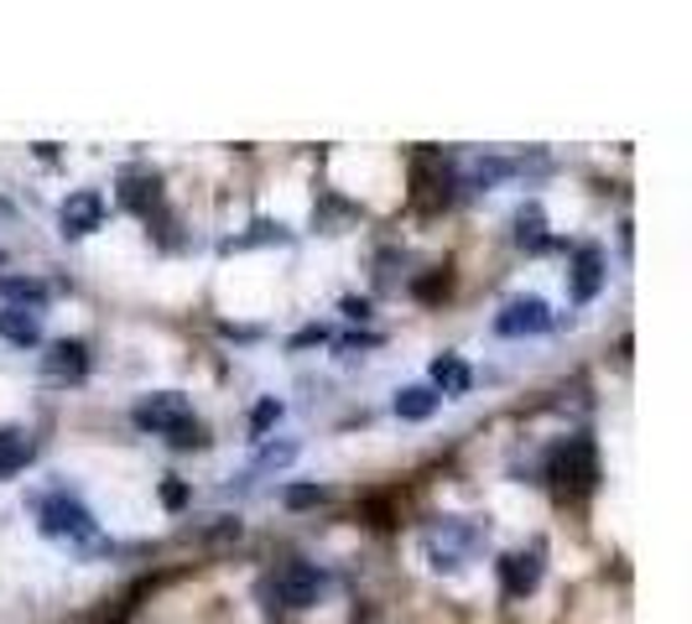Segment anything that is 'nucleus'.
<instances>
[{
	"mask_svg": "<svg viewBox=\"0 0 692 624\" xmlns=\"http://www.w3.org/2000/svg\"><path fill=\"white\" fill-rule=\"evenodd\" d=\"M131 422H136L141 433H151V437H168L172 448H193V442H203L183 390H157V396H141L136 411H131Z\"/></svg>",
	"mask_w": 692,
	"mask_h": 624,
	"instance_id": "1",
	"label": "nucleus"
},
{
	"mask_svg": "<svg viewBox=\"0 0 692 624\" xmlns=\"http://www.w3.org/2000/svg\"><path fill=\"white\" fill-rule=\"evenodd\" d=\"M323 583H329L323 567H312V562H282L276 573L265 577V599L287 603V609H308V603H318Z\"/></svg>",
	"mask_w": 692,
	"mask_h": 624,
	"instance_id": "2",
	"label": "nucleus"
},
{
	"mask_svg": "<svg viewBox=\"0 0 692 624\" xmlns=\"http://www.w3.org/2000/svg\"><path fill=\"white\" fill-rule=\"evenodd\" d=\"M37 515H42V531L58 541H89L95 536V515L84 510V500H73L69 489H52L48 500L37 504Z\"/></svg>",
	"mask_w": 692,
	"mask_h": 624,
	"instance_id": "3",
	"label": "nucleus"
},
{
	"mask_svg": "<svg viewBox=\"0 0 692 624\" xmlns=\"http://www.w3.org/2000/svg\"><path fill=\"white\" fill-rule=\"evenodd\" d=\"M552 479L563 484H573V489H594L598 479V458H594V442L589 437H568L557 453H552Z\"/></svg>",
	"mask_w": 692,
	"mask_h": 624,
	"instance_id": "4",
	"label": "nucleus"
},
{
	"mask_svg": "<svg viewBox=\"0 0 692 624\" xmlns=\"http://www.w3.org/2000/svg\"><path fill=\"white\" fill-rule=\"evenodd\" d=\"M58 224H63V235H69V240L95 235L99 224H104V192H99V188L69 192V198H63V209H58Z\"/></svg>",
	"mask_w": 692,
	"mask_h": 624,
	"instance_id": "5",
	"label": "nucleus"
},
{
	"mask_svg": "<svg viewBox=\"0 0 692 624\" xmlns=\"http://www.w3.org/2000/svg\"><path fill=\"white\" fill-rule=\"evenodd\" d=\"M552 323V312L542 297H510L501 308V317H495V334L501 338H521V334H542Z\"/></svg>",
	"mask_w": 692,
	"mask_h": 624,
	"instance_id": "6",
	"label": "nucleus"
},
{
	"mask_svg": "<svg viewBox=\"0 0 692 624\" xmlns=\"http://www.w3.org/2000/svg\"><path fill=\"white\" fill-rule=\"evenodd\" d=\"M542 583V552H505L501 557V588L505 599H526Z\"/></svg>",
	"mask_w": 692,
	"mask_h": 624,
	"instance_id": "7",
	"label": "nucleus"
},
{
	"mask_svg": "<svg viewBox=\"0 0 692 624\" xmlns=\"http://www.w3.org/2000/svg\"><path fill=\"white\" fill-rule=\"evenodd\" d=\"M52 380H84V370H89V344L84 338H58L48 349V360H42Z\"/></svg>",
	"mask_w": 692,
	"mask_h": 624,
	"instance_id": "8",
	"label": "nucleus"
},
{
	"mask_svg": "<svg viewBox=\"0 0 692 624\" xmlns=\"http://www.w3.org/2000/svg\"><path fill=\"white\" fill-rule=\"evenodd\" d=\"M0 338L16 344V349H32V344L42 338V317H37V308H5L0 312Z\"/></svg>",
	"mask_w": 692,
	"mask_h": 624,
	"instance_id": "9",
	"label": "nucleus"
},
{
	"mask_svg": "<svg viewBox=\"0 0 692 624\" xmlns=\"http://www.w3.org/2000/svg\"><path fill=\"white\" fill-rule=\"evenodd\" d=\"M598 282H604V255H598L594 245H583L578 261H573V297L578 302H589V297L598 291Z\"/></svg>",
	"mask_w": 692,
	"mask_h": 624,
	"instance_id": "10",
	"label": "nucleus"
},
{
	"mask_svg": "<svg viewBox=\"0 0 692 624\" xmlns=\"http://www.w3.org/2000/svg\"><path fill=\"white\" fill-rule=\"evenodd\" d=\"M516 245H521V250H547V245H552L547 219H542L536 203H526L521 214H516Z\"/></svg>",
	"mask_w": 692,
	"mask_h": 624,
	"instance_id": "11",
	"label": "nucleus"
},
{
	"mask_svg": "<svg viewBox=\"0 0 692 624\" xmlns=\"http://www.w3.org/2000/svg\"><path fill=\"white\" fill-rule=\"evenodd\" d=\"M432 411H437V390H428V385H406L396 396V416L401 422H428Z\"/></svg>",
	"mask_w": 692,
	"mask_h": 624,
	"instance_id": "12",
	"label": "nucleus"
},
{
	"mask_svg": "<svg viewBox=\"0 0 692 624\" xmlns=\"http://www.w3.org/2000/svg\"><path fill=\"white\" fill-rule=\"evenodd\" d=\"M32 453H37V448H32L26 433H0V479H11L16 469H26Z\"/></svg>",
	"mask_w": 692,
	"mask_h": 624,
	"instance_id": "13",
	"label": "nucleus"
},
{
	"mask_svg": "<svg viewBox=\"0 0 692 624\" xmlns=\"http://www.w3.org/2000/svg\"><path fill=\"white\" fill-rule=\"evenodd\" d=\"M432 380H437V390L458 396V390H469V364L454 360V354H443V360H432Z\"/></svg>",
	"mask_w": 692,
	"mask_h": 624,
	"instance_id": "14",
	"label": "nucleus"
},
{
	"mask_svg": "<svg viewBox=\"0 0 692 624\" xmlns=\"http://www.w3.org/2000/svg\"><path fill=\"white\" fill-rule=\"evenodd\" d=\"M318 500H329V489H323V484H292V489H287L292 510H308V504H318Z\"/></svg>",
	"mask_w": 692,
	"mask_h": 624,
	"instance_id": "15",
	"label": "nucleus"
},
{
	"mask_svg": "<svg viewBox=\"0 0 692 624\" xmlns=\"http://www.w3.org/2000/svg\"><path fill=\"white\" fill-rule=\"evenodd\" d=\"M292 458H297L292 442H271V448L261 453V469H282V463H292Z\"/></svg>",
	"mask_w": 692,
	"mask_h": 624,
	"instance_id": "16",
	"label": "nucleus"
},
{
	"mask_svg": "<svg viewBox=\"0 0 692 624\" xmlns=\"http://www.w3.org/2000/svg\"><path fill=\"white\" fill-rule=\"evenodd\" d=\"M276 416H282V401H261V407H256V416H250V433H265Z\"/></svg>",
	"mask_w": 692,
	"mask_h": 624,
	"instance_id": "17",
	"label": "nucleus"
},
{
	"mask_svg": "<svg viewBox=\"0 0 692 624\" xmlns=\"http://www.w3.org/2000/svg\"><path fill=\"white\" fill-rule=\"evenodd\" d=\"M344 312H349V317H370V302H364V297H344Z\"/></svg>",
	"mask_w": 692,
	"mask_h": 624,
	"instance_id": "18",
	"label": "nucleus"
},
{
	"mask_svg": "<svg viewBox=\"0 0 692 624\" xmlns=\"http://www.w3.org/2000/svg\"><path fill=\"white\" fill-rule=\"evenodd\" d=\"M323 338H329L323 328H302V334L292 338V349H302V344H323Z\"/></svg>",
	"mask_w": 692,
	"mask_h": 624,
	"instance_id": "19",
	"label": "nucleus"
},
{
	"mask_svg": "<svg viewBox=\"0 0 692 624\" xmlns=\"http://www.w3.org/2000/svg\"><path fill=\"white\" fill-rule=\"evenodd\" d=\"M162 500H168L172 510H177V504L188 500V489H183V484H168V489H162Z\"/></svg>",
	"mask_w": 692,
	"mask_h": 624,
	"instance_id": "20",
	"label": "nucleus"
}]
</instances>
